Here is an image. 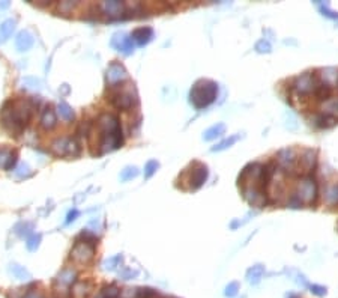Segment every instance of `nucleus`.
Listing matches in <instances>:
<instances>
[{
    "label": "nucleus",
    "mask_w": 338,
    "mask_h": 298,
    "mask_svg": "<svg viewBox=\"0 0 338 298\" xmlns=\"http://www.w3.org/2000/svg\"><path fill=\"white\" fill-rule=\"evenodd\" d=\"M95 255V245L77 241L71 250V258L78 264H87Z\"/></svg>",
    "instance_id": "10"
},
{
    "label": "nucleus",
    "mask_w": 338,
    "mask_h": 298,
    "mask_svg": "<svg viewBox=\"0 0 338 298\" xmlns=\"http://www.w3.org/2000/svg\"><path fill=\"white\" fill-rule=\"evenodd\" d=\"M99 8L110 20H119L127 12V6L122 2H102Z\"/></svg>",
    "instance_id": "15"
},
{
    "label": "nucleus",
    "mask_w": 338,
    "mask_h": 298,
    "mask_svg": "<svg viewBox=\"0 0 338 298\" xmlns=\"http://www.w3.org/2000/svg\"><path fill=\"white\" fill-rule=\"evenodd\" d=\"M39 99L36 101H26V103H20V104H12L11 109H8L6 106L2 110V115H0V119H2L3 127L11 131V133H20L27 122L32 118V112L35 109V106L38 107Z\"/></svg>",
    "instance_id": "1"
},
{
    "label": "nucleus",
    "mask_w": 338,
    "mask_h": 298,
    "mask_svg": "<svg viewBox=\"0 0 338 298\" xmlns=\"http://www.w3.org/2000/svg\"><path fill=\"white\" fill-rule=\"evenodd\" d=\"M17 164V152L9 148H0V169L11 170Z\"/></svg>",
    "instance_id": "17"
},
{
    "label": "nucleus",
    "mask_w": 338,
    "mask_h": 298,
    "mask_svg": "<svg viewBox=\"0 0 338 298\" xmlns=\"http://www.w3.org/2000/svg\"><path fill=\"white\" fill-rule=\"evenodd\" d=\"M51 149L54 151V154L58 155H77L80 152V145L77 143V140L71 139V137H61L58 140H54L51 145Z\"/></svg>",
    "instance_id": "6"
},
{
    "label": "nucleus",
    "mask_w": 338,
    "mask_h": 298,
    "mask_svg": "<svg viewBox=\"0 0 338 298\" xmlns=\"http://www.w3.org/2000/svg\"><path fill=\"white\" fill-rule=\"evenodd\" d=\"M15 24H17V21L12 20V18L5 20L2 24H0V44L6 42L12 36V33L15 30Z\"/></svg>",
    "instance_id": "22"
},
{
    "label": "nucleus",
    "mask_w": 338,
    "mask_h": 298,
    "mask_svg": "<svg viewBox=\"0 0 338 298\" xmlns=\"http://www.w3.org/2000/svg\"><path fill=\"white\" fill-rule=\"evenodd\" d=\"M75 277H77L75 271H74L72 268H67V270H64V271L59 274L58 280H59L61 283H64V285H71V283L75 280Z\"/></svg>",
    "instance_id": "28"
},
{
    "label": "nucleus",
    "mask_w": 338,
    "mask_h": 298,
    "mask_svg": "<svg viewBox=\"0 0 338 298\" xmlns=\"http://www.w3.org/2000/svg\"><path fill=\"white\" fill-rule=\"evenodd\" d=\"M319 77L322 80V84L328 86V87H332L335 84H338V70L337 68H323L319 71Z\"/></svg>",
    "instance_id": "19"
},
{
    "label": "nucleus",
    "mask_w": 338,
    "mask_h": 298,
    "mask_svg": "<svg viewBox=\"0 0 338 298\" xmlns=\"http://www.w3.org/2000/svg\"><path fill=\"white\" fill-rule=\"evenodd\" d=\"M33 44H35V38H33V35H32L30 32H27V30H21V32L17 35V38H15V48L18 50L20 53L29 52V50L33 47Z\"/></svg>",
    "instance_id": "16"
},
{
    "label": "nucleus",
    "mask_w": 338,
    "mask_h": 298,
    "mask_svg": "<svg viewBox=\"0 0 338 298\" xmlns=\"http://www.w3.org/2000/svg\"><path fill=\"white\" fill-rule=\"evenodd\" d=\"M218 95V84L212 80H199L193 89H191V103L194 104L196 109H203L207 107L215 101V98Z\"/></svg>",
    "instance_id": "2"
},
{
    "label": "nucleus",
    "mask_w": 338,
    "mask_h": 298,
    "mask_svg": "<svg viewBox=\"0 0 338 298\" xmlns=\"http://www.w3.org/2000/svg\"><path fill=\"white\" fill-rule=\"evenodd\" d=\"M225 131V125L224 124H216L213 127H210L206 133H204V140H213L215 137L221 136Z\"/></svg>",
    "instance_id": "27"
},
{
    "label": "nucleus",
    "mask_w": 338,
    "mask_h": 298,
    "mask_svg": "<svg viewBox=\"0 0 338 298\" xmlns=\"http://www.w3.org/2000/svg\"><path fill=\"white\" fill-rule=\"evenodd\" d=\"M9 271L12 273V276L18 280H29L30 279V273L24 268V267H20L17 264H12Z\"/></svg>",
    "instance_id": "26"
},
{
    "label": "nucleus",
    "mask_w": 338,
    "mask_h": 298,
    "mask_svg": "<svg viewBox=\"0 0 338 298\" xmlns=\"http://www.w3.org/2000/svg\"><path fill=\"white\" fill-rule=\"evenodd\" d=\"M298 199L301 201L302 205H311L314 204L316 197H317V184L311 178H304L298 184V190L295 193Z\"/></svg>",
    "instance_id": "4"
},
{
    "label": "nucleus",
    "mask_w": 338,
    "mask_h": 298,
    "mask_svg": "<svg viewBox=\"0 0 338 298\" xmlns=\"http://www.w3.org/2000/svg\"><path fill=\"white\" fill-rule=\"evenodd\" d=\"M58 124V116H56V112L53 110L51 106H47L45 110L41 115V127L44 130H53Z\"/></svg>",
    "instance_id": "21"
},
{
    "label": "nucleus",
    "mask_w": 338,
    "mask_h": 298,
    "mask_svg": "<svg viewBox=\"0 0 338 298\" xmlns=\"http://www.w3.org/2000/svg\"><path fill=\"white\" fill-rule=\"evenodd\" d=\"M41 239H42L41 233H32V235L27 238V242H26L27 250H29V252H36V250H38V247H39V244H41Z\"/></svg>",
    "instance_id": "29"
},
{
    "label": "nucleus",
    "mask_w": 338,
    "mask_h": 298,
    "mask_svg": "<svg viewBox=\"0 0 338 298\" xmlns=\"http://www.w3.org/2000/svg\"><path fill=\"white\" fill-rule=\"evenodd\" d=\"M256 50H257L259 53H269V52H270V45H269V42H268V41L262 39V41H259V42H257Z\"/></svg>",
    "instance_id": "37"
},
{
    "label": "nucleus",
    "mask_w": 338,
    "mask_h": 298,
    "mask_svg": "<svg viewBox=\"0 0 338 298\" xmlns=\"http://www.w3.org/2000/svg\"><path fill=\"white\" fill-rule=\"evenodd\" d=\"M191 167H193V170H190V169L187 170V179H185V182H188L187 188L188 190H197L207 179V167L204 164L199 163V161H194L191 164Z\"/></svg>",
    "instance_id": "5"
},
{
    "label": "nucleus",
    "mask_w": 338,
    "mask_h": 298,
    "mask_svg": "<svg viewBox=\"0 0 338 298\" xmlns=\"http://www.w3.org/2000/svg\"><path fill=\"white\" fill-rule=\"evenodd\" d=\"M134 276H137V271H133V270H127V271L122 274V277H124L125 280H128V277H134Z\"/></svg>",
    "instance_id": "42"
},
{
    "label": "nucleus",
    "mask_w": 338,
    "mask_h": 298,
    "mask_svg": "<svg viewBox=\"0 0 338 298\" xmlns=\"http://www.w3.org/2000/svg\"><path fill=\"white\" fill-rule=\"evenodd\" d=\"M58 115H59L64 121H68V122L72 121L74 116H75V115H74V110H72L65 101H62V103L58 104Z\"/></svg>",
    "instance_id": "25"
},
{
    "label": "nucleus",
    "mask_w": 338,
    "mask_h": 298,
    "mask_svg": "<svg viewBox=\"0 0 338 298\" xmlns=\"http://www.w3.org/2000/svg\"><path fill=\"white\" fill-rule=\"evenodd\" d=\"M111 104L121 109V110H128L131 109L135 103H137V93L133 84L124 86L118 90H115L110 96Z\"/></svg>",
    "instance_id": "3"
},
{
    "label": "nucleus",
    "mask_w": 338,
    "mask_h": 298,
    "mask_svg": "<svg viewBox=\"0 0 338 298\" xmlns=\"http://www.w3.org/2000/svg\"><path fill=\"white\" fill-rule=\"evenodd\" d=\"M98 128L101 134H115L118 131H122L119 119L111 113H102L98 118Z\"/></svg>",
    "instance_id": "11"
},
{
    "label": "nucleus",
    "mask_w": 338,
    "mask_h": 298,
    "mask_svg": "<svg viewBox=\"0 0 338 298\" xmlns=\"http://www.w3.org/2000/svg\"><path fill=\"white\" fill-rule=\"evenodd\" d=\"M152 36H153V30L150 27H138L133 32L131 39L137 45H144L152 39Z\"/></svg>",
    "instance_id": "20"
},
{
    "label": "nucleus",
    "mask_w": 338,
    "mask_h": 298,
    "mask_svg": "<svg viewBox=\"0 0 338 298\" xmlns=\"http://www.w3.org/2000/svg\"><path fill=\"white\" fill-rule=\"evenodd\" d=\"M322 9V12H323V15H326V17H329V18H338V12H334V11H331V9H328V5H325V6H322L320 8Z\"/></svg>",
    "instance_id": "39"
},
{
    "label": "nucleus",
    "mask_w": 338,
    "mask_h": 298,
    "mask_svg": "<svg viewBox=\"0 0 338 298\" xmlns=\"http://www.w3.org/2000/svg\"><path fill=\"white\" fill-rule=\"evenodd\" d=\"M23 298H42V295H41L39 292L33 291V292H27Z\"/></svg>",
    "instance_id": "41"
},
{
    "label": "nucleus",
    "mask_w": 338,
    "mask_h": 298,
    "mask_svg": "<svg viewBox=\"0 0 338 298\" xmlns=\"http://www.w3.org/2000/svg\"><path fill=\"white\" fill-rule=\"evenodd\" d=\"M105 78H107V84L108 86H116V84H119V83H122V81H125L128 78V73L121 64L113 62L107 68Z\"/></svg>",
    "instance_id": "13"
},
{
    "label": "nucleus",
    "mask_w": 338,
    "mask_h": 298,
    "mask_svg": "<svg viewBox=\"0 0 338 298\" xmlns=\"http://www.w3.org/2000/svg\"><path fill=\"white\" fill-rule=\"evenodd\" d=\"M314 166H316V151H313V149H305V151H302V154L296 160L295 172L302 173V175H308L314 169Z\"/></svg>",
    "instance_id": "12"
},
{
    "label": "nucleus",
    "mask_w": 338,
    "mask_h": 298,
    "mask_svg": "<svg viewBox=\"0 0 338 298\" xmlns=\"http://www.w3.org/2000/svg\"><path fill=\"white\" fill-rule=\"evenodd\" d=\"M138 175V169L134 167V166H130V167H125L122 172H121V179L122 181H130L133 178H135Z\"/></svg>",
    "instance_id": "33"
},
{
    "label": "nucleus",
    "mask_w": 338,
    "mask_h": 298,
    "mask_svg": "<svg viewBox=\"0 0 338 298\" xmlns=\"http://www.w3.org/2000/svg\"><path fill=\"white\" fill-rule=\"evenodd\" d=\"M30 173H32V170H30V166L27 163H21L18 166V169L15 170V175L18 178H27V176H30Z\"/></svg>",
    "instance_id": "34"
},
{
    "label": "nucleus",
    "mask_w": 338,
    "mask_h": 298,
    "mask_svg": "<svg viewBox=\"0 0 338 298\" xmlns=\"http://www.w3.org/2000/svg\"><path fill=\"white\" fill-rule=\"evenodd\" d=\"M158 166H159L158 161H155V160L149 161V163L146 164V167H144V176H146V178H150V176L156 172Z\"/></svg>",
    "instance_id": "36"
},
{
    "label": "nucleus",
    "mask_w": 338,
    "mask_h": 298,
    "mask_svg": "<svg viewBox=\"0 0 338 298\" xmlns=\"http://www.w3.org/2000/svg\"><path fill=\"white\" fill-rule=\"evenodd\" d=\"M236 289H238V285H236V283L230 285V286L227 288V295H233V294H236Z\"/></svg>",
    "instance_id": "43"
},
{
    "label": "nucleus",
    "mask_w": 338,
    "mask_h": 298,
    "mask_svg": "<svg viewBox=\"0 0 338 298\" xmlns=\"http://www.w3.org/2000/svg\"><path fill=\"white\" fill-rule=\"evenodd\" d=\"M77 241H81V242H87L90 245H95V244H98V236L95 233L89 232V230H83L80 233V236L77 238Z\"/></svg>",
    "instance_id": "32"
},
{
    "label": "nucleus",
    "mask_w": 338,
    "mask_h": 298,
    "mask_svg": "<svg viewBox=\"0 0 338 298\" xmlns=\"http://www.w3.org/2000/svg\"><path fill=\"white\" fill-rule=\"evenodd\" d=\"M75 6H77L75 2H64V3L59 5V11H61L62 14H69Z\"/></svg>",
    "instance_id": "38"
},
{
    "label": "nucleus",
    "mask_w": 338,
    "mask_h": 298,
    "mask_svg": "<svg viewBox=\"0 0 338 298\" xmlns=\"http://www.w3.org/2000/svg\"><path fill=\"white\" fill-rule=\"evenodd\" d=\"M313 122V125H316V127H319V128H331V127H334L335 124H337V121L338 119H335V118H331V116H328V115H323V113H317V115H314L313 116V119H311Z\"/></svg>",
    "instance_id": "23"
},
{
    "label": "nucleus",
    "mask_w": 338,
    "mask_h": 298,
    "mask_svg": "<svg viewBox=\"0 0 338 298\" xmlns=\"http://www.w3.org/2000/svg\"><path fill=\"white\" fill-rule=\"evenodd\" d=\"M296 160H298V154H296V149L293 148H284L276 154V163L281 167V170L284 172L295 173Z\"/></svg>",
    "instance_id": "7"
},
{
    "label": "nucleus",
    "mask_w": 338,
    "mask_h": 298,
    "mask_svg": "<svg viewBox=\"0 0 338 298\" xmlns=\"http://www.w3.org/2000/svg\"><path fill=\"white\" fill-rule=\"evenodd\" d=\"M317 86H319V83H317L316 75L311 74V73H305V74L299 75V77L295 80V83H293V90H295L298 95L302 96V95H310L311 92H314Z\"/></svg>",
    "instance_id": "8"
},
{
    "label": "nucleus",
    "mask_w": 338,
    "mask_h": 298,
    "mask_svg": "<svg viewBox=\"0 0 338 298\" xmlns=\"http://www.w3.org/2000/svg\"><path fill=\"white\" fill-rule=\"evenodd\" d=\"M111 47H115L116 50H119V52L125 53V55H131L134 52V42L133 39L124 33V32H119V33H115L111 38Z\"/></svg>",
    "instance_id": "14"
},
{
    "label": "nucleus",
    "mask_w": 338,
    "mask_h": 298,
    "mask_svg": "<svg viewBox=\"0 0 338 298\" xmlns=\"http://www.w3.org/2000/svg\"><path fill=\"white\" fill-rule=\"evenodd\" d=\"M238 139H239V136H230L229 139H225V140H222L221 143H218L215 148H212V151L215 152V151H224V149H227V148H230L233 143H236L238 142Z\"/></svg>",
    "instance_id": "30"
},
{
    "label": "nucleus",
    "mask_w": 338,
    "mask_h": 298,
    "mask_svg": "<svg viewBox=\"0 0 338 298\" xmlns=\"http://www.w3.org/2000/svg\"><path fill=\"white\" fill-rule=\"evenodd\" d=\"M80 216V213H78V210H72V211H69V214H68V217H67V224H69L71 222H74L77 217Z\"/></svg>",
    "instance_id": "40"
},
{
    "label": "nucleus",
    "mask_w": 338,
    "mask_h": 298,
    "mask_svg": "<svg viewBox=\"0 0 338 298\" xmlns=\"http://www.w3.org/2000/svg\"><path fill=\"white\" fill-rule=\"evenodd\" d=\"M21 84H23V87H26L29 90H38V89H41V81L38 78H35V77H24L21 80Z\"/></svg>",
    "instance_id": "31"
},
{
    "label": "nucleus",
    "mask_w": 338,
    "mask_h": 298,
    "mask_svg": "<svg viewBox=\"0 0 338 298\" xmlns=\"http://www.w3.org/2000/svg\"><path fill=\"white\" fill-rule=\"evenodd\" d=\"M121 261H122V256H121V255H118V256H113V258H110V259H107V261H105L104 267H105V270H115V268H116V265H118Z\"/></svg>",
    "instance_id": "35"
},
{
    "label": "nucleus",
    "mask_w": 338,
    "mask_h": 298,
    "mask_svg": "<svg viewBox=\"0 0 338 298\" xmlns=\"http://www.w3.org/2000/svg\"><path fill=\"white\" fill-rule=\"evenodd\" d=\"M242 193H244V199L253 207L256 208H263L266 204H268V199H266V193L256 187V185H248V187H244L242 188Z\"/></svg>",
    "instance_id": "9"
},
{
    "label": "nucleus",
    "mask_w": 338,
    "mask_h": 298,
    "mask_svg": "<svg viewBox=\"0 0 338 298\" xmlns=\"http://www.w3.org/2000/svg\"><path fill=\"white\" fill-rule=\"evenodd\" d=\"M323 199L326 205H337L338 204V185L337 184H331L326 187L325 190V194H323Z\"/></svg>",
    "instance_id": "24"
},
{
    "label": "nucleus",
    "mask_w": 338,
    "mask_h": 298,
    "mask_svg": "<svg viewBox=\"0 0 338 298\" xmlns=\"http://www.w3.org/2000/svg\"><path fill=\"white\" fill-rule=\"evenodd\" d=\"M320 113L338 119V96H331L320 104Z\"/></svg>",
    "instance_id": "18"
}]
</instances>
